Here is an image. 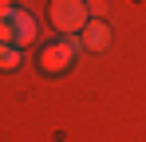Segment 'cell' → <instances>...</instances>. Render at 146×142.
I'll use <instances>...</instances> for the list:
<instances>
[{
  "instance_id": "3",
  "label": "cell",
  "mask_w": 146,
  "mask_h": 142,
  "mask_svg": "<svg viewBox=\"0 0 146 142\" xmlns=\"http://www.w3.org/2000/svg\"><path fill=\"white\" fill-rule=\"evenodd\" d=\"M12 36H16V40H12L16 47H28L36 40V16L24 12V8H16V12H12Z\"/></svg>"
},
{
  "instance_id": "5",
  "label": "cell",
  "mask_w": 146,
  "mask_h": 142,
  "mask_svg": "<svg viewBox=\"0 0 146 142\" xmlns=\"http://www.w3.org/2000/svg\"><path fill=\"white\" fill-rule=\"evenodd\" d=\"M20 51H24V47H0V71H16L20 67Z\"/></svg>"
},
{
  "instance_id": "2",
  "label": "cell",
  "mask_w": 146,
  "mask_h": 142,
  "mask_svg": "<svg viewBox=\"0 0 146 142\" xmlns=\"http://www.w3.org/2000/svg\"><path fill=\"white\" fill-rule=\"evenodd\" d=\"M79 47H83V40H71V36H63V40L48 44L44 51H40V71H48V75H63V71L75 63Z\"/></svg>"
},
{
  "instance_id": "4",
  "label": "cell",
  "mask_w": 146,
  "mask_h": 142,
  "mask_svg": "<svg viewBox=\"0 0 146 142\" xmlns=\"http://www.w3.org/2000/svg\"><path fill=\"white\" fill-rule=\"evenodd\" d=\"M83 44L91 47V51H107V47H111V28L103 20H91L83 28Z\"/></svg>"
},
{
  "instance_id": "6",
  "label": "cell",
  "mask_w": 146,
  "mask_h": 142,
  "mask_svg": "<svg viewBox=\"0 0 146 142\" xmlns=\"http://www.w3.org/2000/svg\"><path fill=\"white\" fill-rule=\"evenodd\" d=\"M12 40H16V36H12V12H8V16H0V44H12Z\"/></svg>"
},
{
  "instance_id": "7",
  "label": "cell",
  "mask_w": 146,
  "mask_h": 142,
  "mask_svg": "<svg viewBox=\"0 0 146 142\" xmlns=\"http://www.w3.org/2000/svg\"><path fill=\"white\" fill-rule=\"evenodd\" d=\"M87 8H91V16H95V20H103V12H107V4H103V0H91Z\"/></svg>"
},
{
  "instance_id": "9",
  "label": "cell",
  "mask_w": 146,
  "mask_h": 142,
  "mask_svg": "<svg viewBox=\"0 0 146 142\" xmlns=\"http://www.w3.org/2000/svg\"><path fill=\"white\" fill-rule=\"evenodd\" d=\"M0 47H8V44H0Z\"/></svg>"
},
{
  "instance_id": "8",
  "label": "cell",
  "mask_w": 146,
  "mask_h": 142,
  "mask_svg": "<svg viewBox=\"0 0 146 142\" xmlns=\"http://www.w3.org/2000/svg\"><path fill=\"white\" fill-rule=\"evenodd\" d=\"M8 12H16V8H12V0H0V16H8Z\"/></svg>"
},
{
  "instance_id": "1",
  "label": "cell",
  "mask_w": 146,
  "mask_h": 142,
  "mask_svg": "<svg viewBox=\"0 0 146 142\" xmlns=\"http://www.w3.org/2000/svg\"><path fill=\"white\" fill-rule=\"evenodd\" d=\"M87 20H91V8H87L83 0H51V24H55L59 36H75V32H83Z\"/></svg>"
}]
</instances>
